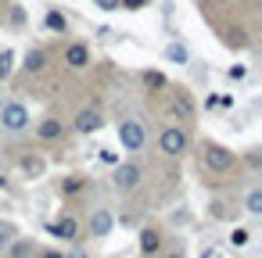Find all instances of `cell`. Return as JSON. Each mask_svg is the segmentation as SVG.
<instances>
[{"label": "cell", "instance_id": "12", "mask_svg": "<svg viewBox=\"0 0 262 258\" xmlns=\"http://www.w3.org/2000/svg\"><path fill=\"white\" fill-rule=\"evenodd\" d=\"M65 65L69 68H86L90 65V47L86 43H69L65 47Z\"/></svg>", "mask_w": 262, "mask_h": 258}, {"label": "cell", "instance_id": "34", "mask_svg": "<svg viewBox=\"0 0 262 258\" xmlns=\"http://www.w3.org/2000/svg\"><path fill=\"white\" fill-rule=\"evenodd\" d=\"M212 4H230V0H212Z\"/></svg>", "mask_w": 262, "mask_h": 258}, {"label": "cell", "instance_id": "11", "mask_svg": "<svg viewBox=\"0 0 262 258\" xmlns=\"http://www.w3.org/2000/svg\"><path fill=\"white\" fill-rule=\"evenodd\" d=\"M4 258H36V244L29 237H11V244L4 247Z\"/></svg>", "mask_w": 262, "mask_h": 258}, {"label": "cell", "instance_id": "18", "mask_svg": "<svg viewBox=\"0 0 262 258\" xmlns=\"http://www.w3.org/2000/svg\"><path fill=\"white\" fill-rule=\"evenodd\" d=\"M11 68H15V51H11V47H4V51H0V79H8V76H11Z\"/></svg>", "mask_w": 262, "mask_h": 258}, {"label": "cell", "instance_id": "22", "mask_svg": "<svg viewBox=\"0 0 262 258\" xmlns=\"http://www.w3.org/2000/svg\"><path fill=\"white\" fill-rule=\"evenodd\" d=\"M15 233H18V229H15L11 222H0V251H4V247L11 244V237H15Z\"/></svg>", "mask_w": 262, "mask_h": 258}, {"label": "cell", "instance_id": "31", "mask_svg": "<svg viewBox=\"0 0 262 258\" xmlns=\"http://www.w3.org/2000/svg\"><path fill=\"white\" fill-rule=\"evenodd\" d=\"M65 258H86V251H83V247H76V251H72V254H65Z\"/></svg>", "mask_w": 262, "mask_h": 258}, {"label": "cell", "instance_id": "4", "mask_svg": "<svg viewBox=\"0 0 262 258\" xmlns=\"http://www.w3.org/2000/svg\"><path fill=\"white\" fill-rule=\"evenodd\" d=\"M119 147L129 151V154H140L147 147V126L137 122V119H122L119 122Z\"/></svg>", "mask_w": 262, "mask_h": 258}, {"label": "cell", "instance_id": "30", "mask_svg": "<svg viewBox=\"0 0 262 258\" xmlns=\"http://www.w3.org/2000/svg\"><path fill=\"white\" fill-rule=\"evenodd\" d=\"M201 258H219V251H215V247H205V251H201Z\"/></svg>", "mask_w": 262, "mask_h": 258}, {"label": "cell", "instance_id": "28", "mask_svg": "<svg viewBox=\"0 0 262 258\" xmlns=\"http://www.w3.org/2000/svg\"><path fill=\"white\" fill-rule=\"evenodd\" d=\"M36 258H65V254L54 251V247H47V251H36Z\"/></svg>", "mask_w": 262, "mask_h": 258}, {"label": "cell", "instance_id": "16", "mask_svg": "<svg viewBox=\"0 0 262 258\" xmlns=\"http://www.w3.org/2000/svg\"><path fill=\"white\" fill-rule=\"evenodd\" d=\"M165 61H172V65H187V61H190V51H187L183 43H169V47H165Z\"/></svg>", "mask_w": 262, "mask_h": 258}, {"label": "cell", "instance_id": "14", "mask_svg": "<svg viewBox=\"0 0 262 258\" xmlns=\"http://www.w3.org/2000/svg\"><path fill=\"white\" fill-rule=\"evenodd\" d=\"M22 68H26L29 76H40V72L47 68V51H29L26 61H22Z\"/></svg>", "mask_w": 262, "mask_h": 258}, {"label": "cell", "instance_id": "24", "mask_svg": "<svg viewBox=\"0 0 262 258\" xmlns=\"http://www.w3.org/2000/svg\"><path fill=\"white\" fill-rule=\"evenodd\" d=\"M79 186H83V179H65V183H61V190H65V194H76Z\"/></svg>", "mask_w": 262, "mask_h": 258}, {"label": "cell", "instance_id": "20", "mask_svg": "<svg viewBox=\"0 0 262 258\" xmlns=\"http://www.w3.org/2000/svg\"><path fill=\"white\" fill-rule=\"evenodd\" d=\"M22 169H26V176H29V179L43 176V161H40V158H22Z\"/></svg>", "mask_w": 262, "mask_h": 258}, {"label": "cell", "instance_id": "13", "mask_svg": "<svg viewBox=\"0 0 262 258\" xmlns=\"http://www.w3.org/2000/svg\"><path fill=\"white\" fill-rule=\"evenodd\" d=\"M36 136H40V140H47V144H51V140H61V136H65L61 119H43V122L36 126Z\"/></svg>", "mask_w": 262, "mask_h": 258}, {"label": "cell", "instance_id": "5", "mask_svg": "<svg viewBox=\"0 0 262 258\" xmlns=\"http://www.w3.org/2000/svg\"><path fill=\"white\" fill-rule=\"evenodd\" d=\"M29 108L22 101H4L0 104V129L4 133H26L29 129Z\"/></svg>", "mask_w": 262, "mask_h": 258}, {"label": "cell", "instance_id": "15", "mask_svg": "<svg viewBox=\"0 0 262 258\" xmlns=\"http://www.w3.org/2000/svg\"><path fill=\"white\" fill-rule=\"evenodd\" d=\"M43 29H47V33H65V29H69V18H65L58 8H51V11L43 15Z\"/></svg>", "mask_w": 262, "mask_h": 258}, {"label": "cell", "instance_id": "7", "mask_svg": "<svg viewBox=\"0 0 262 258\" xmlns=\"http://www.w3.org/2000/svg\"><path fill=\"white\" fill-rule=\"evenodd\" d=\"M101 126H104V115H101L97 108H79V111H76V119H72V129H76V133H83V136L97 133Z\"/></svg>", "mask_w": 262, "mask_h": 258}, {"label": "cell", "instance_id": "9", "mask_svg": "<svg viewBox=\"0 0 262 258\" xmlns=\"http://www.w3.org/2000/svg\"><path fill=\"white\" fill-rule=\"evenodd\" d=\"M47 233L72 244V240H79V219H76V215H61L58 222H47Z\"/></svg>", "mask_w": 262, "mask_h": 258}, {"label": "cell", "instance_id": "35", "mask_svg": "<svg viewBox=\"0 0 262 258\" xmlns=\"http://www.w3.org/2000/svg\"><path fill=\"white\" fill-rule=\"evenodd\" d=\"M0 140H4V129H0Z\"/></svg>", "mask_w": 262, "mask_h": 258}, {"label": "cell", "instance_id": "27", "mask_svg": "<svg viewBox=\"0 0 262 258\" xmlns=\"http://www.w3.org/2000/svg\"><path fill=\"white\" fill-rule=\"evenodd\" d=\"M226 76H230V79H233V83H237V79H244V65H233V68H230V72H226Z\"/></svg>", "mask_w": 262, "mask_h": 258}, {"label": "cell", "instance_id": "33", "mask_svg": "<svg viewBox=\"0 0 262 258\" xmlns=\"http://www.w3.org/2000/svg\"><path fill=\"white\" fill-rule=\"evenodd\" d=\"M4 190H8V179H4V176H0V194H4Z\"/></svg>", "mask_w": 262, "mask_h": 258}, {"label": "cell", "instance_id": "17", "mask_svg": "<svg viewBox=\"0 0 262 258\" xmlns=\"http://www.w3.org/2000/svg\"><path fill=\"white\" fill-rule=\"evenodd\" d=\"M244 212H248V215H262V190H258V186L248 190V197H244Z\"/></svg>", "mask_w": 262, "mask_h": 258}, {"label": "cell", "instance_id": "21", "mask_svg": "<svg viewBox=\"0 0 262 258\" xmlns=\"http://www.w3.org/2000/svg\"><path fill=\"white\" fill-rule=\"evenodd\" d=\"M144 86H151V90H165L169 83H165L162 72H144Z\"/></svg>", "mask_w": 262, "mask_h": 258}, {"label": "cell", "instance_id": "23", "mask_svg": "<svg viewBox=\"0 0 262 258\" xmlns=\"http://www.w3.org/2000/svg\"><path fill=\"white\" fill-rule=\"evenodd\" d=\"M119 8H126V11H140V8H147V0H119Z\"/></svg>", "mask_w": 262, "mask_h": 258}, {"label": "cell", "instance_id": "36", "mask_svg": "<svg viewBox=\"0 0 262 258\" xmlns=\"http://www.w3.org/2000/svg\"><path fill=\"white\" fill-rule=\"evenodd\" d=\"M0 201H4V197H0Z\"/></svg>", "mask_w": 262, "mask_h": 258}, {"label": "cell", "instance_id": "26", "mask_svg": "<svg viewBox=\"0 0 262 258\" xmlns=\"http://www.w3.org/2000/svg\"><path fill=\"white\" fill-rule=\"evenodd\" d=\"M11 22L22 26V22H26V11H22V8H11Z\"/></svg>", "mask_w": 262, "mask_h": 258}, {"label": "cell", "instance_id": "2", "mask_svg": "<svg viewBox=\"0 0 262 258\" xmlns=\"http://www.w3.org/2000/svg\"><path fill=\"white\" fill-rule=\"evenodd\" d=\"M158 151H162L165 158H183V154L190 151V133H187L183 126H165V129L158 133Z\"/></svg>", "mask_w": 262, "mask_h": 258}, {"label": "cell", "instance_id": "8", "mask_svg": "<svg viewBox=\"0 0 262 258\" xmlns=\"http://www.w3.org/2000/svg\"><path fill=\"white\" fill-rule=\"evenodd\" d=\"M112 229H115V215H112L108 208H94L90 219H86V233L101 240V237H108Z\"/></svg>", "mask_w": 262, "mask_h": 258}, {"label": "cell", "instance_id": "3", "mask_svg": "<svg viewBox=\"0 0 262 258\" xmlns=\"http://www.w3.org/2000/svg\"><path fill=\"white\" fill-rule=\"evenodd\" d=\"M144 176H147V169H144L140 161H115L112 186H115L119 194H129V190H137V186L144 183Z\"/></svg>", "mask_w": 262, "mask_h": 258}, {"label": "cell", "instance_id": "6", "mask_svg": "<svg viewBox=\"0 0 262 258\" xmlns=\"http://www.w3.org/2000/svg\"><path fill=\"white\" fill-rule=\"evenodd\" d=\"M169 115L172 119H180V122H194V115H198V104H194V97L187 93V90H172V97H169Z\"/></svg>", "mask_w": 262, "mask_h": 258}, {"label": "cell", "instance_id": "10", "mask_svg": "<svg viewBox=\"0 0 262 258\" xmlns=\"http://www.w3.org/2000/svg\"><path fill=\"white\" fill-rule=\"evenodd\" d=\"M140 254L144 258H158L162 254V229L158 226H144L140 229Z\"/></svg>", "mask_w": 262, "mask_h": 258}, {"label": "cell", "instance_id": "32", "mask_svg": "<svg viewBox=\"0 0 262 258\" xmlns=\"http://www.w3.org/2000/svg\"><path fill=\"white\" fill-rule=\"evenodd\" d=\"M165 258H187V254H183V247H176V251H169Z\"/></svg>", "mask_w": 262, "mask_h": 258}, {"label": "cell", "instance_id": "29", "mask_svg": "<svg viewBox=\"0 0 262 258\" xmlns=\"http://www.w3.org/2000/svg\"><path fill=\"white\" fill-rule=\"evenodd\" d=\"M101 161H108V165H115V161H119V154H115V151H101Z\"/></svg>", "mask_w": 262, "mask_h": 258}, {"label": "cell", "instance_id": "25", "mask_svg": "<svg viewBox=\"0 0 262 258\" xmlns=\"http://www.w3.org/2000/svg\"><path fill=\"white\" fill-rule=\"evenodd\" d=\"M101 11H119V0H94Z\"/></svg>", "mask_w": 262, "mask_h": 258}, {"label": "cell", "instance_id": "19", "mask_svg": "<svg viewBox=\"0 0 262 258\" xmlns=\"http://www.w3.org/2000/svg\"><path fill=\"white\" fill-rule=\"evenodd\" d=\"M248 240H251V229H248V226H233V229H230V244H233V247H244Z\"/></svg>", "mask_w": 262, "mask_h": 258}, {"label": "cell", "instance_id": "1", "mask_svg": "<svg viewBox=\"0 0 262 258\" xmlns=\"http://www.w3.org/2000/svg\"><path fill=\"white\" fill-rule=\"evenodd\" d=\"M201 169H205L208 176H226V172H233V169H237V154H233L230 147H223V144L208 140V144H205V151H201Z\"/></svg>", "mask_w": 262, "mask_h": 258}]
</instances>
